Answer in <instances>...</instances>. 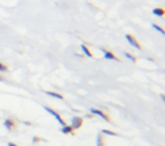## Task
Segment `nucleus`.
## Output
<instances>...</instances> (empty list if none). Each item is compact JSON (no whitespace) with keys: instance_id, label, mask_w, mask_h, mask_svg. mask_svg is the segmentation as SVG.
Instances as JSON below:
<instances>
[{"instance_id":"12","label":"nucleus","mask_w":165,"mask_h":146,"mask_svg":"<svg viewBox=\"0 0 165 146\" xmlns=\"http://www.w3.org/2000/svg\"><path fill=\"white\" fill-rule=\"evenodd\" d=\"M102 134H106V135H113V137H115V135H116V132L109 131V130H102Z\"/></svg>"},{"instance_id":"5","label":"nucleus","mask_w":165,"mask_h":146,"mask_svg":"<svg viewBox=\"0 0 165 146\" xmlns=\"http://www.w3.org/2000/svg\"><path fill=\"white\" fill-rule=\"evenodd\" d=\"M104 57H105V59H111V60H118V57H116L112 52H108V51H104Z\"/></svg>"},{"instance_id":"6","label":"nucleus","mask_w":165,"mask_h":146,"mask_svg":"<svg viewBox=\"0 0 165 146\" xmlns=\"http://www.w3.org/2000/svg\"><path fill=\"white\" fill-rule=\"evenodd\" d=\"M81 49H82V52H83V53H85L87 57H91V56H93V55H91V52L89 51V49H87V47H86L85 44H82V45H81Z\"/></svg>"},{"instance_id":"13","label":"nucleus","mask_w":165,"mask_h":146,"mask_svg":"<svg viewBox=\"0 0 165 146\" xmlns=\"http://www.w3.org/2000/svg\"><path fill=\"white\" fill-rule=\"evenodd\" d=\"M124 55H126V57H127V59H130L131 62H135V57H134V56H131L130 53H124Z\"/></svg>"},{"instance_id":"11","label":"nucleus","mask_w":165,"mask_h":146,"mask_svg":"<svg viewBox=\"0 0 165 146\" xmlns=\"http://www.w3.org/2000/svg\"><path fill=\"white\" fill-rule=\"evenodd\" d=\"M4 126H6V127L8 128V130H11V127H12V122H11V120H6V122H4Z\"/></svg>"},{"instance_id":"16","label":"nucleus","mask_w":165,"mask_h":146,"mask_svg":"<svg viewBox=\"0 0 165 146\" xmlns=\"http://www.w3.org/2000/svg\"><path fill=\"white\" fill-rule=\"evenodd\" d=\"M8 146H17V145H15V143H11V142H10V143H8Z\"/></svg>"},{"instance_id":"15","label":"nucleus","mask_w":165,"mask_h":146,"mask_svg":"<svg viewBox=\"0 0 165 146\" xmlns=\"http://www.w3.org/2000/svg\"><path fill=\"white\" fill-rule=\"evenodd\" d=\"M0 71H7V67H6V66H3L2 63H0Z\"/></svg>"},{"instance_id":"7","label":"nucleus","mask_w":165,"mask_h":146,"mask_svg":"<svg viewBox=\"0 0 165 146\" xmlns=\"http://www.w3.org/2000/svg\"><path fill=\"white\" fill-rule=\"evenodd\" d=\"M45 94L50 96V97H55V99L63 100V96H62V94H57V93H55V92H45Z\"/></svg>"},{"instance_id":"8","label":"nucleus","mask_w":165,"mask_h":146,"mask_svg":"<svg viewBox=\"0 0 165 146\" xmlns=\"http://www.w3.org/2000/svg\"><path fill=\"white\" fill-rule=\"evenodd\" d=\"M71 131H72L71 126H63V128H62V132H63V134H70Z\"/></svg>"},{"instance_id":"3","label":"nucleus","mask_w":165,"mask_h":146,"mask_svg":"<svg viewBox=\"0 0 165 146\" xmlns=\"http://www.w3.org/2000/svg\"><path fill=\"white\" fill-rule=\"evenodd\" d=\"M81 126H82V119L81 117H72V122H71V128L72 130H77V128H79Z\"/></svg>"},{"instance_id":"2","label":"nucleus","mask_w":165,"mask_h":146,"mask_svg":"<svg viewBox=\"0 0 165 146\" xmlns=\"http://www.w3.org/2000/svg\"><path fill=\"white\" fill-rule=\"evenodd\" d=\"M126 40H127L128 42H130V44L133 45L134 48H136V49H141V45L138 44V41H136V40L134 38V37L131 36V34H126Z\"/></svg>"},{"instance_id":"4","label":"nucleus","mask_w":165,"mask_h":146,"mask_svg":"<svg viewBox=\"0 0 165 146\" xmlns=\"http://www.w3.org/2000/svg\"><path fill=\"white\" fill-rule=\"evenodd\" d=\"M90 112L93 113V115H97V116H100V117H102L104 120H106V122H109V117L106 116L104 112H101V111H98V109H94V108H91L90 109Z\"/></svg>"},{"instance_id":"17","label":"nucleus","mask_w":165,"mask_h":146,"mask_svg":"<svg viewBox=\"0 0 165 146\" xmlns=\"http://www.w3.org/2000/svg\"><path fill=\"white\" fill-rule=\"evenodd\" d=\"M0 81H3V78H2V77H0Z\"/></svg>"},{"instance_id":"9","label":"nucleus","mask_w":165,"mask_h":146,"mask_svg":"<svg viewBox=\"0 0 165 146\" xmlns=\"http://www.w3.org/2000/svg\"><path fill=\"white\" fill-rule=\"evenodd\" d=\"M153 14L157 15V17H162V15H164V10H162V8H154Z\"/></svg>"},{"instance_id":"1","label":"nucleus","mask_w":165,"mask_h":146,"mask_svg":"<svg viewBox=\"0 0 165 146\" xmlns=\"http://www.w3.org/2000/svg\"><path fill=\"white\" fill-rule=\"evenodd\" d=\"M44 109H45V111H47V112H48V113H50V115H52V116H53V117H55V119H56V120H57V122H59V123H60V124H62V126H66L64 120H63V119H62V117H60V115H59V113H57V112H55V111H53V109H50V108H48V107H45V108H44Z\"/></svg>"},{"instance_id":"10","label":"nucleus","mask_w":165,"mask_h":146,"mask_svg":"<svg viewBox=\"0 0 165 146\" xmlns=\"http://www.w3.org/2000/svg\"><path fill=\"white\" fill-rule=\"evenodd\" d=\"M153 29H156L158 33H161V34H164V29H161V27L158 26V25H156V23H153Z\"/></svg>"},{"instance_id":"14","label":"nucleus","mask_w":165,"mask_h":146,"mask_svg":"<svg viewBox=\"0 0 165 146\" xmlns=\"http://www.w3.org/2000/svg\"><path fill=\"white\" fill-rule=\"evenodd\" d=\"M97 146H102V139H101L100 135L97 137Z\"/></svg>"}]
</instances>
